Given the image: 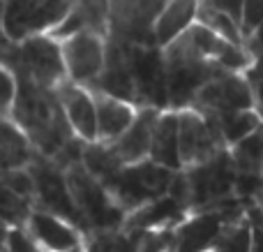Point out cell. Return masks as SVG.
<instances>
[{
  "label": "cell",
  "instance_id": "obj_13",
  "mask_svg": "<svg viewBox=\"0 0 263 252\" xmlns=\"http://www.w3.org/2000/svg\"><path fill=\"white\" fill-rule=\"evenodd\" d=\"M199 0H164L153 21V35L159 46H168L182 35L192 23H196Z\"/></svg>",
  "mask_w": 263,
  "mask_h": 252
},
{
  "label": "cell",
  "instance_id": "obj_11",
  "mask_svg": "<svg viewBox=\"0 0 263 252\" xmlns=\"http://www.w3.org/2000/svg\"><path fill=\"white\" fill-rule=\"evenodd\" d=\"M157 116H159L157 109H139L134 123H132L116 141L106 143V146L111 148V153L116 155V160L123 167L148 160L150 137H153V128H155Z\"/></svg>",
  "mask_w": 263,
  "mask_h": 252
},
{
  "label": "cell",
  "instance_id": "obj_22",
  "mask_svg": "<svg viewBox=\"0 0 263 252\" xmlns=\"http://www.w3.org/2000/svg\"><path fill=\"white\" fill-rule=\"evenodd\" d=\"M9 42H12V40H9L7 35H3V32H0V63H3V65H7V60L12 58V53H14Z\"/></svg>",
  "mask_w": 263,
  "mask_h": 252
},
{
  "label": "cell",
  "instance_id": "obj_26",
  "mask_svg": "<svg viewBox=\"0 0 263 252\" xmlns=\"http://www.w3.org/2000/svg\"><path fill=\"white\" fill-rule=\"evenodd\" d=\"M210 252H213V250H210Z\"/></svg>",
  "mask_w": 263,
  "mask_h": 252
},
{
  "label": "cell",
  "instance_id": "obj_21",
  "mask_svg": "<svg viewBox=\"0 0 263 252\" xmlns=\"http://www.w3.org/2000/svg\"><path fill=\"white\" fill-rule=\"evenodd\" d=\"M201 3L210 5V7L219 9V12L229 14L233 21H240V7H242V0H201Z\"/></svg>",
  "mask_w": 263,
  "mask_h": 252
},
{
  "label": "cell",
  "instance_id": "obj_10",
  "mask_svg": "<svg viewBox=\"0 0 263 252\" xmlns=\"http://www.w3.org/2000/svg\"><path fill=\"white\" fill-rule=\"evenodd\" d=\"M111 23V0H69L63 19L51 30V37L63 40L74 32H95L106 37Z\"/></svg>",
  "mask_w": 263,
  "mask_h": 252
},
{
  "label": "cell",
  "instance_id": "obj_5",
  "mask_svg": "<svg viewBox=\"0 0 263 252\" xmlns=\"http://www.w3.org/2000/svg\"><path fill=\"white\" fill-rule=\"evenodd\" d=\"M178 141H180V162L182 169L196 167L201 162L227 151L222 134L213 118L199 114L192 106L178 109Z\"/></svg>",
  "mask_w": 263,
  "mask_h": 252
},
{
  "label": "cell",
  "instance_id": "obj_3",
  "mask_svg": "<svg viewBox=\"0 0 263 252\" xmlns=\"http://www.w3.org/2000/svg\"><path fill=\"white\" fill-rule=\"evenodd\" d=\"M187 178V194H190V208L201 211V206H215L233 194L236 190V167L231 162L229 148L217 153L215 157L201 162L196 167L182 169Z\"/></svg>",
  "mask_w": 263,
  "mask_h": 252
},
{
  "label": "cell",
  "instance_id": "obj_12",
  "mask_svg": "<svg viewBox=\"0 0 263 252\" xmlns=\"http://www.w3.org/2000/svg\"><path fill=\"white\" fill-rule=\"evenodd\" d=\"M92 97H95L97 111V141H116L134 123L139 109L129 100H120V97H114L102 91H92Z\"/></svg>",
  "mask_w": 263,
  "mask_h": 252
},
{
  "label": "cell",
  "instance_id": "obj_25",
  "mask_svg": "<svg viewBox=\"0 0 263 252\" xmlns=\"http://www.w3.org/2000/svg\"><path fill=\"white\" fill-rule=\"evenodd\" d=\"M65 252H88L86 245H81V248H74V250H65Z\"/></svg>",
  "mask_w": 263,
  "mask_h": 252
},
{
  "label": "cell",
  "instance_id": "obj_17",
  "mask_svg": "<svg viewBox=\"0 0 263 252\" xmlns=\"http://www.w3.org/2000/svg\"><path fill=\"white\" fill-rule=\"evenodd\" d=\"M213 252H252V220L240 215L222 231Z\"/></svg>",
  "mask_w": 263,
  "mask_h": 252
},
{
  "label": "cell",
  "instance_id": "obj_15",
  "mask_svg": "<svg viewBox=\"0 0 263 252\" xmlns=\"http://www.w3.org/2000/svg\"><path fill=\"white\" fill-rule=\"evenodd\" d=\"M231 162L242 176H263V125L229 148Z\"/></svg>",
  "mask_w": 263,
  "mask_h": 252
},
{
  "label": "cell",
  "instance_id": "obj_8",
  "mask_svg": "<svg viewBox=\"0 0 263 252\" xmlns=\"http://www.w3.org/2000/svg\"><path fill=\"white\" fill-rule=\"evenodd\" d=\"M53 93L74 137L83 143L97 141V111L90 88L63 81Z\"/></svg>",
  "mask_w": 263,
  "mask_h": 252
},
{
  "label": "cell",
  "instance_id": "obj_16",
  "mask_svg": "<svg viewBox=\"0 0 263 252\" xmlns=\"http://www.w3.org/2000/svg\"><path fill=\"white\" fill-rule=\"evenodd\" d=\"M215 120L219 134H222L227 148H231L233 143H238L240 139H245L247 134H252L254 130H259L263 125L261 116L256 109H240V111H229L222 116H208Z\"/></svg>",
  "mask_w": 263,
  "mask_h": 252
},
{
  "label": "cell",
  "instance_id": "obj_6",
  "mask_svg": "<svg viewBox=\"0 0 263 252\" xmlns=\"http://www.w3.org/2000/svg\"><path fill=\"white\" fill-rule=\"evenodd\" d=\"M58 42L67 81L92 88L106 65L104 37L95 35V32H74Z\"/></svg>",
  "mask_w": 263,
  "mask_h": 252
},
{
  "label": "cell",
  "instance_id": "obj_24",
  "mask_svg": "<svg viewBox=\"0 0 263 252\" xmlns=\"http://www.w3.org/2000/svg\"><path fill=\"white\" fill-rule=\"evenodd\" d=\"M5 14H7V5L5 0H0V32L5 35Z\"/></svg>",
  "mask_w": 263,
  "mask_h": 252
},
{
  "label": "cell",
  "instance_id": "obj_4",
  "mask_svg": "<svg viewBox=\"0 0 263 252\" xmlns=\"http://www.w3.org/2000/svg\"><path fill=\"white\" fill-rule=\"evenodd\" d=\"M190 106L203 116H222L229 111L254 109V91L245 74L219 72L194 93Z\"/></svg>",
  "mask_w": 263,
  "mask_h": 252
},
{
  "label": "cell",
  "instance_id": "obj_7",
  "mask_svg": "<svg viewBox=\"0 0 263 252\" xmlns=\"http://www.w3.org/2000/svg\"><path fill=\"white\" fill-rule=\"evenodd\" d=\"M240 215L242 213H229L227 208H205L192 213L173 234V252H210L222 231Z\"/></svg>",
  "mask_w": 263,
  "mask_h": 252
},
{
  "label": "cell",
  "instance_id": "obj_19",
  "mask_svg": "<svg viewBox=\"0 0 263 252\" xmlns=\"http://www.w3.org/2000/svg\"><path fill=\"white\" fill-rule=\"evenodd\" d=\"M5 252H44L40 248L32 234L26 229V225H14L5 229V241H3Z\"/></svg>",
  "mask_w": 263,
  "mask_h": 252
},
{
  "label": "cell",
  "instance_id": "obj_18",
  "mask_svg": "<svg viewBox=\"0 0 263 252\" xmlns=\"http://www.w3.org/2000/svg\"><path fill=\"white\" fill-rule=\"evenodd\" d=\"M18 95V81L9 65L0 63V118H12L14 104Z\"/></svg>",
  "mask_w": 263,
  "mask_h": 252
},
{
  "label": "cell",
  "instance_id": "obj_23",
  "mask_svg": "<svg viewBox=\"0 0 263 252\" xmlns=\"http://www.w3.org/2000/svg\"><path fill=\"white\" fill-rule=\"evenodd\" d=\"M252 252H263V229L252 222Z\"/></svg>",
  "mask_w": 263,
  "mask_h": 252
},
{
  "label": "cell",
  "instance_id": "obj_14",
  "mask_svg": "<svg viewBox=\"0 0 263 252\" xmlns=\"http://www.w3.org/2000/svg\"><path fill=\"white\" fill-rule=\"evenodd\" d=\"M150 160L171 171H182L180 141H178V109L159 111L150 137Z\"/></svg>",
  "mask_w": 263,
  "mask_h": 252
},
{
  "label": "cell",
  "instance_id": "obj_9",
  "mask_svg": "<svg viewBox=\"0 0 263 252\" xmlns=\"http://www.w3.org/2000/svg\"><path fill=\"white\" fill-rule=\"evenodd\" d=\"M23 225L44 252H65L86 245L83 231L77 225L44 208H32Z\"/></svg>",
  "mask_w": 263,
  "mask_h": 252
},
{
  "label": "cell",
  "instance_id": "obj_20",
  "mask_svg": "<svg viewBox=\"0 0 263 252\" xmlns=\"http://www.w3.org/2000/svg\"><path fill=\"white\" fill-rule=\"evenodd\" d=\"M238 26H240V32L247 42L263 26V0H242Z\"/></svg>",
  "mask_w": 263,
  "mask_h": 252
},
{
  "label": "cell",
  "instance_id": "obj_2",
  "mask_svg": "<svg viewBox=\"0 0 263 252\" xmlns=\"http://www.w3.org/2000/svg\"><path fill=\"white\" fill-rule=\"evenodd\" d=\"M12 58L21 67L23 79L32 81L35 86L55 91L63 81H67L60 42L51 37L49 32H32V35L23 37Z\"/></svg>",
  "mask_w": 263,
  "mask_h": 252
},
{
  "label": "cell",
  "instance_id": "obj_1",
  "mask_svg": "<svg viewBox=\"0 0 263 252\" xmlns=\"http://www.w3.org/2000/svg\"><path fill=\"white\" fill-rule=\"evenodd\" d=\"M65 181L86 227L111 231L127 222V213L116 204L106 185L83 167V162H72L65 171Z\"/></svg>",
  "mask_w": 263,
  "mask_h": 252
}]
</instances>
